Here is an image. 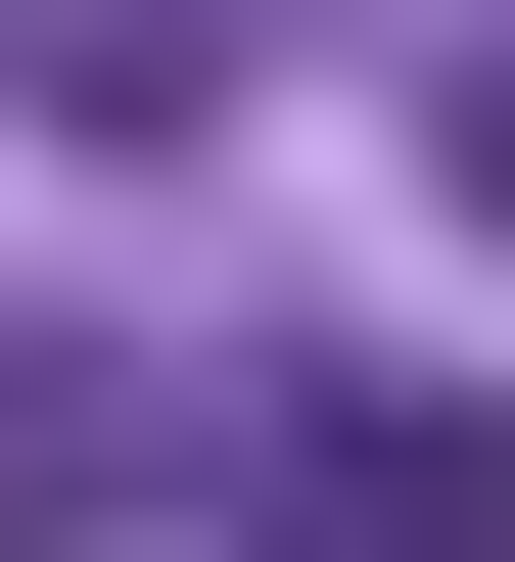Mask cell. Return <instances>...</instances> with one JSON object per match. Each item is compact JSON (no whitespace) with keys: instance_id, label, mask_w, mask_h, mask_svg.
<instances>
[{"instance_id":"obj_1","label":"cell","mask_w":515,"mask_h":562,"mask_svg":"<svg viewBox=\"0 0 515 562\" xmlns=\"http://www.w3.org/2000/svg\"><path fill=\"white\" fill-rule=\"evenodd\" d=\"M235 562H515V422L469 375H281L235 422Z\"/></svg>"},{"instance_id":"obj_3","label":"cell","mask_w":515,"mask_h":562,"mask_svg":"<svg viewBox=\"0 0 515 562\" xmlns=\"http://www.w3.org/2000/svg\"><path fill=\"white\" fill-rule=\"evenodd\" d=\"M469 188H515V47H469Z\"/></svg>"},{"instance_id":"obj_2","label":"cell","mask_w":515,"mask_h":562,"mask_svg":"<svg viewBox=\"0 0 515 562\" xmlns=\"http://www.w3.org/2000/svg\"><path fill=\"white\" fill-rule=\"evenodd\" d=\"M94 516H188V422L141 375H0V562H94Z\"/></svg>"}]
</instances>
